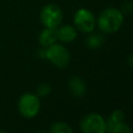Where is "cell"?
<instances>
[{
	"mask_svg": "<svg viewBox=\"0 0 133 133\" xmlns=\"http://www.w3.org/2000/svg\"><path fill=\"white\" fill-rule=\"evenodd\" d=\"M124 23V14L121 9L107 7L103 9L96 19V25L102 33L111 34L116 32Z\"/></svg>",
	"mask_w": 133,
	"mask_h": 133,
	"instance_id": "6da1fadb",
	"label": "cell"
},
{
	"mask_svg": "<svg viewBox=\"0 0 133 133\" xmlns=\"http://www.w3.org/2000/svg\"><path fill=\"white\" fill-rule=\"evenodd\" d=\"M46 59L58 69H64L69 65L71 55L69 50L62 45L54 43L46 48Z\"/></svg>",
	"mask_w": 133,
	"mask_h": 133,
	"instance_id": "7a4b0ae2",
	"label": "cell"
},
{
	"mask_svg": "<svg viewBox=\"0 0 133 133\" xmlns=\"http://www.w3.org/2000/svg\"><path fill=\"white\" fill-rule=\"evenodd\" d=\"M41 108L39 97L35 94L26 92L23 94L18 101V109L22 116L25 118H33L35 117Z\"/></svg>",
	"mask_w": 133,
	"mask_h": 133,
	"instance_id": "3957f363",
	"label": "cell"
},
{
	"mask_svg": "<svg viewBox=\"0 0 133 133\" xmlns=\"http://www.w3.org/2000/svg\"><path fill=\"white\" fill-rule=\"evenodd\" d=\"M81 132L84 133H105L107 132L106 119L97 112L87 113L79 124Z\"/></svg>",
	"mask_w": 133,
	"mask_h": 133,
	"instance_id": "277c9868",
	"label": "cell"
},
{
	"mask_svg": "<svg viewBox=\"0 0 133 133\" xmlns=\"http://www.w3.org/2000/svg\"><path fill=\"white\" fill-rule=\"evenodd\" d=\"M39 20L44 27L57 28L62 21V11L60 7L54 3L45 5L39 12Z\"/></svg>",
	"mask_w": 133,
	"mask_h": 133,
	"instance_id": "5b68a950",
	"label": "cell"
},
{
	"mask_svg": "<svg viewBox=\"0 0 133 133\" xmlns=\"http://www.w3.org/2000/svg\"><path fill=\"white\" fill-rule=\"evenodd\" d=\"M74 26L77 30L83 33H89L94 31L96 27V17L95 15L87 8L82 7L79 8L73 17Z\"/></svg>",
	"mask_w": 133,
	"mask_h": 133,
	"instance_id": "8992f818",
	"label": "cell"
},
{
	"mask_svg": "<svg viewBox=\"0 0 133 133\" xmlns=\"http://www.w3.org/2000/svg\"><path fill=\"white\" fill-rule=\"evenodd\" d=\"M68 87H69L71 95L76 98H81V97L85 96V94L87 91V86H86L85 81L83 80V78H81L77 75H74L69 79Z\"/></svg>",
	"mask_w": 133,
	"mask_h": 133,
	"instance_id": "52a82bcc",
	"label": "cell"
},
{
	"mask_svg": "<svg viewBox=\"0 0 133 133\" xmlns=\"http://www.w3.org/2000/svg\"><path fill=\"white\" fill-rule=\"evenodd\" d=\"M57 32V39L64 44H70L77 37V29L75 26L65 24V25H59L56 28Z\"/></svg>",
	"mask_w": 133,
	"mask_h": 133,
	"instance_id": "ba28073f",
	"label": "cell"
},
{
	"mask_svg": "<svg viewBox=\"0 0 133 133\" xmlns=\"http://www.w3.org/2000/svg\"><path fill=\"white\" fill-rule=\"evenodd\" d=\"M57 41H58L57 39V32H56L55 28L45 27L38 35V43L44 48H47V47L53 45Z\"/></svg>",
	"mask_w": 133,
	"mask_h": 133,
	"instance_id": "9c48e42d",
	"label": "cell"
},
{
	"mask_svg": "<svg viewBox=\"0 0 133 133\" xmlns=\"http://www.w3.org/2000/svg\"><path fill=\"white\" fill-rule=\"evenodd\" d=\"M105 42V38L103 36L102 33L100 32H89L87 37L85 38V46L88 48V49H91V50H96V49H99L103 46Z\"/></svg>",
	"mask_w": 133,
	"mask_h": 133,
	"instance_id": "30bf717a",
	"label": "cell"
},
{
	"mask_svg": "<svg viewBox=\"0 0 133 133\" xmlns=\"http://www.w3.org/2000/svg\"><path fill=\"white\" fill-rule=\"evenodd\" d=\"M125 119V113L123 110L121 109H114L110 115L108 116V118L106 119V126H107V131L113 127L114 125H116L117 123H121Z\"/></svg>",
	"mask_w": 133,
	"mask_h": 133,
	"instance_id": "8fae6325",
	"label": "cell"
},
{
	"mask_svg": "<svg viewBox=\"0 0 133 133\" xmlns=\"http://www.w3.org/2000/svg\"><path fill=\"white\" fill-rule=\"evenodd\" d=\"M49 132L51 133H72L73 128L65 122H54L50 125Z\"/></svg>",
	"mask_w": 133,
	"mask_h": 133,
	"instance_id": "7c38bea8",
	"label": "cell"
},
{
	"mask_svg": "<svg viewBox=\"0 0 133 133\" xmlns=\"http://www.w3.org/2000/svg\"><path fill=\"white\" fill-rule=\"evenodd\" d=\"M108 132H110V133H129V132H132V128L123 121L121 123H117L113 127H111L108 130Z\"/></svg>",
	"mask_w": 133,
	"mask_h": 133,
	"instance_id": "4fadbf2b",
	"label": "cell"
},
{
	"mask_svg": "<svg viewBox=\"0 0 133 133\" xmlns=\"http://www.w3.org/2000/svg\"><path fill=\"white\" fill-rule=\"evenodd\" d=\"M51 92V86L48 83H42L36 87V96L37 97H46Z\"/></svg>",
	"mask_w": 133,
	"mask_h": 133,
	"instance_id": "5bb4252c",
	"label": "cell"
},
{
	"mask_svg": "<svg viewBox=\"0 0 133 133\" xmlns=\"http://www.w3.org/2000/svg\"><path fill=\"white\" fill-rule=\"evenodd\" d=\"M121 11L123 14H131V12H133V2H125L122 5Z\"/></svg>",
	"mask_w": 133,
	"mask_h": 133,
	"instance_id": "9a60e30c",
	"label": "cell"
},
{
	"mask_svg": "<svg viewBox=\"0 0 133 133\" xmlns=\"http://www.w3.org/2000/svg\"><path fill=\"white\" fill-rule=\"evenodd\" d=\"M127 64L130 66V68H133V53L130 54L128 57H127Z\"/></svg>",
	"mask_w": 133,
	"mask_h": 133,
	"instance_id": "2e32d148",
	"label": "cell"
}]
</instances>
